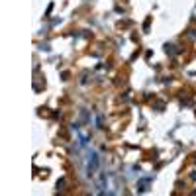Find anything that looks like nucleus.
<instances>
[{"label": "nucleus", "mask_w": 196, "mask_h": 196, "mask_svg": "<svg viewBox=\"0 0 196 196\" xmlns=\"http://www.w3.org/2000/svg\"><path fill=\"white\" fill-rule=\"evenodd\" d=\"M96 167H98V155H96V153H92V161L88 163V173H92Z\"/></svg>", "instance_id": "obj_1"}]
</instances>
